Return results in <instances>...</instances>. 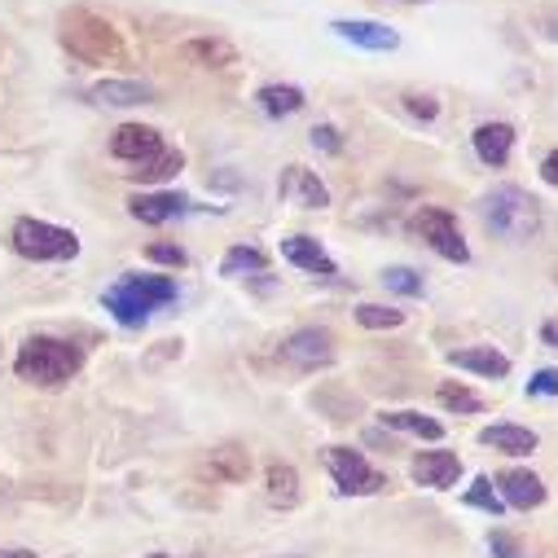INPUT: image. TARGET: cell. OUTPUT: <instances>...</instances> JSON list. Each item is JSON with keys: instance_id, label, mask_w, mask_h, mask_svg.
Masks as SVG:
<instances>
[{"instance_id": "cell-20", "label": "cell", "mask_w": 558, "mask_h": 558, "mask_svg": "<svg viewBox=\"0 0 558 558\" xmlns=\"http://www.w3.org/2000/svg\"><path fill=\"white\" fill-rule=\"evenodd\" d=\"M480 445L497 449V453H510V458H523V453H536V432L532 427H514V423H497V427H484L480 432Z\"/></svg>"}, {"instance_id": "cell-29", "label": "cell", "mask_w": 558, "mask_h": 558, "mask_svg": "<svg viewBox=\"0 0 558 558\" xmlns=\"http://www.w3.org/2000/svg\"><path fill=\"white\" fill-rule=\"evenodd\" d=\"M466 506H475V510H484V514H493V519L506 510V501L497 497V488H493V480H488V475H480V480L466 488Z\"/></svg>"}, {"instance_id": "cell-30", "label": "cell", "mask_w": 558, "mask_h": 558, "mask_svg": "<svg viewBox=\"0 0 558 558\" xmlns=\"http://www.w3.org/2000/svg\"><path fill=\"white\" fill-rule=\"evenodd\" d=\"M436 396H440L445 409H458V413H480V409H484V400H480L475 391H466L462 383H440Z\"/></svg>"}, {"instance_id": "cell-21", "label": "cell", "mask_w": 558, "mask_h": 558, "mask_svg": "<svg viewBox=\"0 0 558 558\" xmlns=\"http://www.w3.org/2000/svg\"><path fill=\"white\" fill-rule=\"evenodd\" d=\"M264 497L272 510H295L300 506V475L287 462H272L264 475Z\"/></svg>"}, {"instance_id": "cell-10", "label": "cell", "mask_w": 558, "mask_h": 558, "mask_svg": "<svg viewBox=\"0 0 558 558\" xmlns=\"http://www.w3.org/2000/svg\"><path fill=\"white\" fill-rule=\"evenodd\" d=\"M277 194H282V203H287V207H304V211H322V207H330V190H326V181H322L317 172L300 168V163L282 168Z\"/></svg>"}, {"instance_id": "cell-27", "label": "cell", "mask_w": 558, "mask_h": 558, "mask_svg": "<svg viewBox=\"0 0 558 558\" xmlns=\"http://www.w3.org/2000/svg\"><path fill=\"white\" fill-rule=\"evenodd\" d=\"M356 322L365 330H396V326H404V313L387 308V304H356Z\"/></svg>"}, {"instance_id": "cell-18", "label": "cell", "mask_w": 558, "mask_h": 558, "mask_svg": "<svg viewBox=\"0 0 558 558\" xmlns=\"http://www.w3.org/2000/svg\"><path fill=\"white\" fill-rule=\"evenodd\" d=\"M449 365L471 369V374H480V378H506V374H510V356H506V352H497V348H488V343H475V348H458V352H449Z\"/></svg>"}, {"instance_id": "cell-36", "label": "cell", "mask_w": 558, "mask_h": 558, "mask_svg": "<svg viewBox=\"0 0 558 558\" xmlns=\"http://www.w3.org/2000/svg\"><path fill=\"white\" fill-rule=\"evenodd\" d=\"M541 177H545L549 185H558V150H549V155H545V163H541Z\"/></svg>"}, {"instance_id": "cell-38", "label": "cell", "mask_w": 558, "mask_h": 558, "mask_svg": "<svg viewBox=\"0 0 558 558\" xmlns=\"http://www.w3.org/2000/svg\"><path fill=\"white\" fill-rule=\"evenodd\" d=\"M0 558H36L32 549H0Z\"/></svg>"}, {"instance_id": "cell-28", "label": "cell", "mask_w": 558, "mask_h": 558, "mask_svg": "<svg viewBox=\"0 0 558 558\" xmlns=\"http://www.w3.org/2000/svg\"><path fill=\"white\" fill-rule=\"evenodd\" d=\"M383 287L413 300V295H423V277H417L413 268H404V264H391V268H383Z\"/></svg>"}, {"instance_id": "cell-7", "label": "cell", "mask_w": 558, "mask_h": 558, "mask_svg": "<svg viewBox=\"0 0 558 558\" xmlns=\"http://www.w3.org/2000/svg\"><path fill=\"white\" fill-rule=\"evenodd\" d=\"M326 471H330V480L339 484L343 497H374V493L391 488L383 471H374L356 449H343V445L326 449Z\"/></svg>"}, {"instance_id": "cell-19", "label": "cell", "mask_w": 558, "mask_h": 558, "mask_svg": "<svg viewBox=\"0 0 558 558\" xmlns=\"http://www.w3.org/2000/svg\"><path fill=\"white\" fill-rule=\"evenodd\" d=\"M181 58L194 62V66H207V71H225L238 62V49L220 36H198V40H185L181 45Z\"/></svg>"}, {"instance_id": "cell-15", "label": "cell", "mask_w": 558, "mask_h": 558, "mask_svg": "<svg viewBox=\"0 0 558 558\" xmlns=\"http://www.w3.org/2000/svg\"><path fill=\"white\" fill-rule=\"evenodd\" d=\"M190 207H194V203H190L185 194H177V190H163V194H136V198L128 203V211L142 220V225H168V220H181Z\"/></svg>"}, {"instance_id": "cell-39", "label": "cell", "mask_w": 558, "mask_h": 558, "mask_svg": "<svg viewBox=\"0 0 558 558\" xmlns=\"http://www.w3.org/2000/svg\"><path fill=\"white\" fill-rule=\"evenodd\" d=\"M150 558H172V554H150Z\"/></svg>"}, {"instance_id": "cell-2", "label": "cell", "mask_w": 558, "mask_h": 558, "mask_svg": "<svg viewBox=\"0 0 558 558\" xmlns=\"http://www.w3.org/2000/svg\"><path fill=\"white\" fill-rule=\"evenodd\" d=\"M172 300H177V282L172 277H155V272H123L119 282L101 295L106 313L128 330H142L150 322V313L168 308Z\"/></svg>"}, {"instance_id": "cell-23", "label": "cell", "mask_w": 558, "mask_h": 558, "mask_svg": "<svg viewBox=\"0 0 558 558\" xmlns=\"http://www.w3.org/2000/svg\"><path fill=\"white\" fill-rule=\"evenodd\" d=\"M383 427L391 432H404V436H417V440H445V427L427 413H413V409H400V413H383Z\"/></svg>"}, {"instance_id": "cell-12", "label": "cell", "mask_w": 558, "mask_h": 558, "mask_svg": "<svg viewBox=\"0 0 558 558\" xmlns=\"http://www.w3.org/2000/svg\"><path fill=\"white\" fill-rule=\"evenodd\" d=\"M330 32L343 36L348 45H356V49H369V53L400 49V36L387 23H374V19H339V23H330Z\"/></svg>"}, {"instance_id": "cell-5", "label": "cell", "mask_w": 558, "mask_h": 558, "mask_svg": "<svg viewBox=\"0 0 558 558\" xmlns=\"http://www.w3.org/2000/svg\"><path fill=\"white\" fill-rule=\"evenodd\" d=\"M10 242H14V251L23 259H75L80 255V238L71 229H58V225L36 220V216L14 220Z\"/></svg>"}, {"instance_id": "cell-4", "label": "cell", "mask_w": 558, "mask_h": 558, "mask_svg": "<svg viewBox=\"0 0 558 558\" xmlns=\"http://www.w3.org/2000/svg\"><path fill=\"white\" fill-rule=\"evenodd\" d=\"M80 369H84V352L75 343H66V339H49V335L27 339L19 348V356H14V374L23 383H36V387H62Z\"/></svg>"}, {"instance_id": "cell-16", "label": "cell", "mask_w": 558, "mask_h": 558, "mask_svg": "<svg viewBox=\"0 0 558 558\" xmlns=\"http://www.w3.org/2000/svg\"><path fill=\"white\" fill-rule=\"evenodd\" d=\"M471 146H475L480 163H488V168H506V163H510V150H514V128L501 123V119L480 123L475 136H471Z\"/></svg>"}, {"instance_id": "cell-25", "label": "cell", "mask_w": 558, "mask_h": 558, "mask_svg": "<svg viewBox=\"0 0 558 558\" xmlns=\"http://www.w3.org/2000/svg\"><path fill=\"white\" fill-rule=\"evenodd\" d=\"M181 168H185V155H181V150H163V155H155L150 163L132 168L128 177H132V181H142V185H155V181H172Z\"/></svg>"}, {"instance_id": "cell-17", "label": "cell", "mask_w": 558, "mask_h": 558, "mask_svg": "<svg viewBox=\"0 0 558 558\" xmlns=\"http://www.w3.org/2000/svg\"><path fill=\"white\" fill-rule=\"evenodd\" d=\"M88 97H93L97 106L123 110V106H146V101H155V88H150V84H136V80H97V84L88 88Z\"/></svg>"}, {"instance_id": "cell-3", "label": "cell", "mask_w": 558, "mask_h": 558, "mask_svg": "<svg viewBox=\"0 0 558 558\" xmlns=\"http://www.w3.org/2000/svg\"><path fill=\"white\" fill-rule=\"evenodd\" d=\"M480 220L501 242H527L541 233V203L519 185H497L480 198Z\"/></svg>"}, {"instance_id": "cell-37", "label": "cell", "mask_w": 558, "mask_h": 558, "mask_svg": "<svg viewBox=\"0 0 558 558\" xmlns=\"http://www.w3.org/2000/svg\"><path fill=\"white\" fill-rule=\"evenodd\" d=\"M541 339H545L549 348H558V322H545V326H541Z\"/></svg>"}, {"instance_id": "cell-24", "label": "cell", "mask_w": 558, "mask_h": 558, "mask_svg": "<svg viewBox=\"0 0 558 558\" xmlns=\"http://www.w3.org/2000/svg\"><path fill=\"white\" fill-rule=\"evenodd\" d=\"M207 475H211V480H225V484H238V480L251 475V458H246L242 449L225 445V449H216V453L207 458Z\"/></svg>"}, {"instance_id": "cell-35", "label": "cell", "mask_w": 558, "mask_h": 558, "mask_svg": "<svg viewBox=\"0 0 558 558\" xmlns=\"http://www.w3.org/2000/svg\"><path fill=\"white\" fill-rule=\"evenodd\" d=\"M488 549H493V558H523L510 532H488Z\"/></svg>"}, {"instance_id": "cell-6", "label": "cell", "mask_w": 558, "mask_h": 558, "mask_svg": "<svg viewBox=\"0 0 558 558\" xmlns=\"http://www.w3.org/2000/svg\"><path fill=\"white\" fill-rule=\"evenodd\" d=\"M409 229L423 238L440 259H453V264H466L471 259V246L462 238V225H458V216L449 207H417L409 216Z\"/></svg>"}, {"instance_id": "cell-9", "label": "cell", "mask_w": 558, "mask_h": 558, "mask_svg": "<svg viewBox=\"0 0 558 558\" xmlns=\"http://www.w3.org/2000/svg\"><path fill=\"white\" fill-rule=\"evenodd\" d=\"M163 150H168L163 136H159V128H150V123H119L114 136H110V155H114L119 163H132V168L150 163V159L163 155Z\"/></svg>"}, {"instance_id": "cell-34", "label": "cell", "mask_w": 558, "mask_h": 558, "mask_svg": "<svg viewBox=\"0 0 558 558\" xmlns=\"http://www.w3.org/2000/svg\"><path fill=\"white\" fill-rule=\"evenodd\" d=\"M313 146L326 150V155H339V150H343L339 128H335V123H317V128H313Z\"/></svg>"}, {"instance_id": "cell-32", "label": "cell", "mask_w": 558, "mask_h": 558, "mask_svg": "<svg viewBox=\"0 0 558 558\" xmlns=\"http://www.w3.org/2000/svg\"><path fill=\"white\" fill-rule=\"evenodd\" d=\"M404 110H409L413 119H423V123H432V119L440 114L436 97H417V93H404Z\"/></svg>"}, {"instance_id": "cell-11", "label": "cell", "mask_w": 558, "mask_h": 558, "mask_svg": "<svg viewBox=\"0 0 558 558\" xmlns=\"http://www.w3.org/2000/svg\"><path fill=\"white\" fill-rule=\"evenodd\" d=\"M409 475H413V484H423V488H453L458 475H462V458L449 453V449H427V453H417L409 462Z\"/></svg>"}, {"instance_id": "cell-14", "label": "cell", "mask_w": 558, "mask_h": 558, "mask_svg": "<svg viewBox=\"0 0 558 558\" xmlns=\"http://www.w3.org/2000/svg\"><path fill=\"white\" fill-rule=\"evenodd\" d=\"M282 259L295 264V268H304V272H313V277H335L339 272V264L326 255V246L317 238H308V233L282 238Z\"/></svg>"}, {"instance_id": "cell-26", "label": "cell", "mask_w": 558, "mask_h": 558, "mask_svg": "<svg viewBox=\"0 0 558 558\" xmlns=\"http://www.w3.org/2000/svg\"><path fill=\"white\" fill-rule=\"evenodd\" d=\"M264 251L259 246H229L220 259V277H246V272H264Z\"/></svg>"}, {"instance_id": "cell-33", "label": "cell", "mask_w": 558, "mask_h": 558, "mask_svg": "<svg viewBox=\"0 0 558 558\" xmlns=\"http://www.w3.org/2000/svg\"><path fill=\"white\" fill-rule=\"evenodd\" d=\"M527 396H558V369H536L532 378H527Z\"/></svg>"}, {"instance_id": "cell-1", "label": "cell", "mask_w": 558, "mask_h": 558, "mask_svg": "<svg viewBox=\"0 0 558 558\" xmlns=\"http://www.w3.org/2000/svg\"><path fill=\"white\" fill-rule=\"evenodd\" d=\"M58 40L84 66H123L128 62V49H123V36L114 32V23L101 19V14H93V10H84V5H75V10L62 14Z\"/></svg>"}, {"instance_id": "cell-8", "label": "cell", "mask_w": 558, "mask_h": 558, "mask_svg": "<svg viewBox=\"0 0 558 558\" xmlns=\"http://www.w3.org/2000/svg\"><path fill=\"white\" fill-rule=\"evenodd\" d=\"M277 356H282L287 365H295V369H322V365L335 361V335L322 330V326H304V330L282 339Z\"/></svg>"}, {"instance_id": "cell-31", "label": "cell", "mask_w": 558, "mask_h": 558, "mask_svg": "<svg viewBox=\"0 0 558 558\" xmlns=\"http://www.w3.org/2000/svg\"><path fill=\"white\" fill-rule=\"evenodd\" d=\"M146 255H150L155 264H168V268H185V251H181V246H172V242H150V246H146Z\"/></svg>"}, {"instance_id": "cell-13", "label": "cell", "mask_w": 558, "mask_h": 558, "mask_svg": "<svg viewBox=\"0 0 558 558\" xmlns=\"http://www.w3.org/2000/svg\"><path fill=\"white\" fill-rule=\"evenodd\" d=\"M493 488H497V497H501L506 506H514V510H536V506H545V484H541V475H532V471H523V466L501 471Z\"/></svg>"}, {"instance_id": "cell-22", "label": "cell", "mask_w": 558, "mask_h": 558, "mask_svg": "<svg viewBox=\"0 0 558 558\" xmlns=\"http://www.w3.org/2000/svg\"><path fill=\"white\" fill-rule=\"evenodd\" d=\"M255 101H259V110L268 114V119H282V114H300L304 110V88H295V84H264L259 93H255Z\"/></svg>"}]
</instances>
